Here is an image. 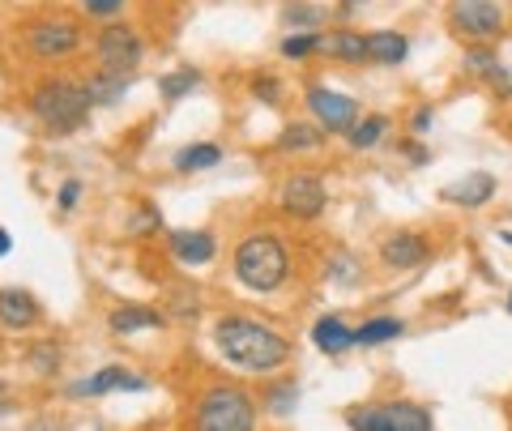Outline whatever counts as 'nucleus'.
<instances>
[{"instance_id":"1","label":"nucleus","mask_w":512,"mask_h":431,"mask_svg":"<svg viewBox=\"0 0 512 431\" xmlns=\"http://www.w3.org/2000/svg\"><path fill=\"white\" fill-rule=\"evenodd\" d=\"M214 346H218V355L227 359L231 367H239V372H248V376H274L295 355V346L286 342L282 333H274L265 321L244 316V312L218 316Z\"/></svg>"},{"instance_id":"2","label":"nucleus","mask_w":512,"mask_h":431,"mask_svg":"<svg viewBox=\"0 0 512 431\" xmlns=\"http://www.w3.org/2000/svg\"><path fill=\"white\" fill-rule=\"evenodd\" d=\"M90 94L82 82H69V77H47L30 90V116L52 137H69V133H82L90 124Z\"/></svg>"},{"instance_id":"3","label":"nucleus","mask_w":512,"mask_h":431,"mask_svg":"<svg viewBox=\"0 0 512 431\" xmlns=\"http://www.w3.org/2000/svg\"><path fill=\"white\" fill-rule=\"evenodd\" d=\"M231 269L239 286H248V291L256 295H269L278 291V286L286 282V274H291V257H286V244L278 235H244L231 252Z\"/></svg>"},{"instance_id":"4","label":"nucleus","mask_w":512,"mask_h":431,"mask_svg":"<svg viewBox=\"0 0 512 431\" xmlns=\"http://www.w3.org/2000/svg\"><path fill=\"white\" fill-rule=\"evenodd\" d=\"M188 431H256V406L248 389L239 385L201 389L188 414Z\"/></svg>"},{"instance_id":"5","label":"nucleus","mask_w":512,"mask_h":431,"mask_svg":"<svg viewBox=\"0 0 512 431\" xmlns=\"http://www.w3.org/2000/svg\"><path fill=\"white\" fill-rule=\"evenodd\" d=\"M350 431H431V410L414 402H367L346 410Z\"/></svg>"},{"instance_id":"6","label":"nucleus","mask_w":512,"mask_h":431,"mask_svg":"<svg viewBox=\"0 0 512 431\" xmlns=\"http://www.w3.org/2000/svg\"><path fill=\"white\" fill-rule=\"evenodd\" d=\"M500 0H448V30L466 43H495L504 35Z\"/></svg>"},{"instance_id":"7","label":"nucleus","mask_w":512,"mask_h":431,"mask_svg":"<svg viewBox=\"0 0 512 431\" xmlns=\"http://www.w3.org/2000/svg\"><path fill=\"white\" fill-rule=\"evenodd\" d=\"M94 56L103 69H120V73H137L146 60V39L137 35L133 22H107L94 35Z\"/></svg>"},{"instance_id":"8","label":"nucleus","mask_w":512,"mask_h":431,"mask_svg":"<svg viewBox=\"0 0 512 431\" xmlns=\"http://www.w3.org/2000/svg\"><path fill=\"white\" fill-rule=\"evenodd\" d=\"M303 103H308V116H312L329 137H346L350 124L363 116V111H359V99L329 90L325 82H308V86H303Z\"/></svg>"},{"instance_id":"9","label":"nucleus","mask_w":512,"mask_h":431,"mask_svg":"<svg viewBox=\"0 0 512 431\" xmlns=\"http://www.w3.org/2000/svg\"><path fill=\"white\" fill-rule=\"evenodd\" d=\"M82 47V30L69 18H39L26 26V52L35 60H69Z\"/></svg>"},{"instance_id":"10","label":"nucleus","mask_w":512,"mask_h":431,"mask_svg":"<svg viewBox=\"0 0 512 431\" xmlns=\"http://www.w3.org/2000/svg\"><path fill=\"white\" fill-rule=\"evenodd\" d=\"M278 205L291 218H299V222H312V218H320L325 214V205H329V188H325V180H320L316 171H291L282 180V188H278Z\"/></svg>"},{"instance_id":"11","label":"nucleus","mask_w":512,"mask_h":431,"mask_svg":"<svg viewBox=\"0 0 512 431\" xmlns=\"http://www.w3.org/2000/svg\"><path fill=\"white\" fill-rule=\"evenodd\" d=\"M495 193H500V180H495L491 171H470V175H461V180L444 184L440 201L444 205H461V210H483V205L495 201Z\"/></svg>"},{"instance_id":"12","label":"nucleus","mask_w":512,"mask_h":431,"mask_svg":"<svg viewBox=\"0 0 512 431\" xmlns=\"http://www.w3.org/2000/svg\"><path fill=\"white\" fill-rule=\"evenodd\" d=\"M146 389V380L133 376L128 367L111 363V367H99L94 376H82L69 385V397H107V393H141Z\"/></svg>"},{"instance_id":"13","label":"nucleus","mask_w":512,"mask_h":431,"mask_svg":"<svg viewBox=\"0 0 512 431\" xmlns=\"http://www.w3.org/2000/svg\"><path fill=\"white\" fill-rule=\"evenodd\" d=\"M380 261L389 269H419L431 261V244L419 231H393L380 239Z\"/></svg>"},{"instance_id":"14","label":"nucleus","mask_w":512,"mask_h":431,"mask_svg":"<svg viewBox=\"0 0 512 431\" xmlns=\"http://www.w3.org/2000/svg\"><path fill=\"white\" fill-rule=\"evenodd\" d=\"M39 316H43V308L26 286H0V329L22 333L30 325H39Z\"/></svg>"},{"instance_id":"15","label":"nucleus","mask_w":512,"mask_h":431,"mask_svg":"<svg viewBox=\"0 0 512 431\" xmlns=\"http://www.w3.org/2000/svg\"><path fill=\"white\" fill-rule=\"evenodd\" d=\"M171 321L167 312L158 308H146V303H120V308L107 312V329L116 338H128V333H146V329H163Z\"/></svg>"},{"instance_id":"16","label":"nucleus","mask_w":512,"mask_h":431,"mask_svg":"<svg viewBox=\"0 0 512 431\" xmlns=\"http://www.w3.org/2000/svg\"><path fill=\"white\" fill-rule=\"evenodd\" d=\"M167 244H171V257L180 261V265H210L218 257V239L210 231H201V227L171 231Z\"/></svg>"},{"instance_id":"17","label":"nucleus","mask_w":512,"mask_h":431,"mask_svg":"<svg viewBox=\"0 0 512 431\" xmlns=\"http://www.w3.org/2000/svg\"><path fill=\"white\" fill-rule=\"evenodd\" d=\"M82 86H86V94H90L94 107H116V103H124L128 86H133V73H120V69H103V65H99Z\"/></svg>"},{"instance_id":"18","label":"nucleus","mask_w":512,"mask_h":431,"mask_svg":"<svg viewBox=\"0 0 512 431\" xmlns=\"http://www.w3.org/2000/svg\"><path fill=\"white\" fill-rule=\"evenodd\" d=\"M406 56H410V35H402V30H372L367 35V60L372 65L397 69L406 65Z\"/></svg>"},{"instance_id":"19","label":"nucleus","mask_w":512,"mask_h":431,"mask_svg":"<svg viewBox=\"0 0 512 431\" xmlns=\"http://www.w3.org/2000/svg\"><path fill=\"white\" fill-rule=\"evenodd\" d=\"M312 346L320 350V355L338 359V355H346V350L359 346V342H355V329H350L342 316H320V321L312 325Z\"/></svg>"},{"instance_id":"20","label":"nucleus","mask_w":512,"mask_h":431,"mask_svg":"<svg viewBox=\"0 0 512 431\" xmlns=\"http://www.w3.org/2000/svg\"><path fill=\"white\" fill-rule=\"evenodd\" d=\"M320 52H325L329 60H338V65H372V60H367V35H359V30H346V26L329 30Z\"/></svg>"},{"instance_id":"21","label":"nucleus","mask_w":512,"mask_h":431,"mask_svg":"<svg viewBox=\"0 0 512 431\" xmlns=\"http://www.w3.org/2000/svg\"><path fill=\"white\" fill-rule=\"evenodd\" d=\"M325 137H329V133L320 129L316 120H291V124H286V129L278 133L274 146H278V150L299 154V150H320V146H325Z\"/></svg>"},{"instance_id":"22","label":"nucleus","mask_w":512,"mask_h":431,"mask_svg":"<svg viewBox=\"0 0 512 431\" xmlns=\"http://www.w3.org/2000/svg\"><path fill=\"white\" fill-rule=\"evenodd\" d=\"M222 163V146H214V141H197V146H184V150H175L171 158V167L180 171V175H192V171H210Z\"/></svg>"},{"instance_id":"23","label":"nucleus","mask_w":512,"mask_h":431,"mask_svg":"<svg viewBox=\"0 0 512 431\" xmlns=\"http://www.w3.org/2000/svg\"><path fill=\"white\" fill-rule=\"evenodd\" d=\"M500 65L504 60L495 52V43H466V52H461V69H466V77H474V82H487Z\"/></svg>"},{"instance_id":"24","label":"nucleus","mask_w":512,"mask_h":431,"mask_svg":"<svg viewBox=\"0 0 512 431\" xmlns=\"http://www.w3.org/2000/svg\"><path fill=\"white\" fill-rule=\"evenodd\" d=\"M384 133H389V116L372 111V116H359L346 129V146L350 150H372V146H380V141H384Z\"/></svg>"},{"instance_id":"25","label":"nucleus","mask_w":512,"mask_h":431,"mask_svg":"<svg viewBox=\"0 0 512 431\" xmlns=\"http://www.w3.org/2000/svg\"><path fill=\"white\" fill-rule=\"evenodd\" d=\"M406 333V321H397V316H372V321H363L355 329V342L359 346H384V342H397Z\"/></svg>"},{"instance_id":"26","label":"nucleus","mask_w":512,"mask_h":431,"mask_svg":"<svg viewBox=\"0 0 512 431\" xmlns=\"http://www.w3.org/2000/svg\"><path fill=\"white\" fill-rule=\"evenodd\" d=\"M197 86H201V69H192V65H180V69L158 77V94H163V103H180L184 94H192Z\"/></svg>"},{"instance_id":"27","label":"nucleus","mask_w":512,"mask_h":431,"mask_svg":"<svg viewBox=\"0 0 512 431\" xmlns=\"http://www.w3.org/2000/svg\"><path fill=\"white\" fill-rule=\"evenodd\" d=\"M163 231V214H158L154 201H137L133 214L124 218V235L128 239H146V235H158Z\"/></svg>"},{"instance_id":"28","label":"nucleus","mask_w":512,"mask_h":431,"mask_svg":"<svg viewBox=\"0 0 512 431\" xmlns=\"http://www.w3.org/2000/svg\"><path fill=\"white\" fill-rule=\"evenodd\" d=\"M320 47H325V35H320V30H291V35L278 43V52L286 60H312Z\"/></svg>"},{"instance_id":"29","label":"nucleus","mask_w":512,"mask_h":431,"mask_svg":"<svg viewBox=\"0 0 512 431\" xmlns=\"http://www.w3.org/2000/svg\"><path fill=\"white\" fill-rule=\"evenodd\" d=\"M282 22L291 30H320V22H325V9L312 5V0H291V5H282Z\"/></svg>"},{"instance_id":"30","label":"nucleus","mask_w":512,"mask_h":431,"mask_svg":"<svg viewBox=\"0 0 512 431\" xmlns=\"http://www.w3.org/2000/svg\"><path fill=\"white\" fill-rule=\"evenodd\" d=\"M60 359H64V346L60 342H35L26 350V363L35 376H56L60 372Z\"/></svg>"},{"instance_id":"31","label":"nucleus","mask_w":512,"mask_h":431,"mask_svg":"<svg viewBox=\"0 0 512 431\" xmlns=\"http://www.w3.org/2000/svg\"><path fill=\"white\" fill-rule=\"evenodd\" d=\"M167 316H171V321H197V316H201V295L192 291V286H188V291H184V286H180V291H171L167 295Z\"/></svg>"},{"instance_id":"32","label":"nucleus","mask_w":512,"mask_h":431,"mask_svg":"<svg viewBox=\"0 0 512 431\" xmlns=\"http://www.w3.org/2000/svg\"><path fill=\"white\" fill-rule=\"evenodd\" d=\"M252 99L265 103V107H278L282 103V82H278L274 73H256L252 77Z\"/></svg>"},{"instance_id":"33","label":"nucleus","mask_w":512,"mask_h":431,"mask_svg":"<svg viewBox=\"0 0 512 431\" xmlns=\"http://www.w3.org/2000/svg\"><path fill=\"white\" fill-rule=\"evenodd\" d=\"M295 402H299V385H274L265 393V406L278 414V419H286V414L295 410Z\"/></svg>"},{"instance_id":"34","label":"nucleus","mask_w":512,"mask_h":431,"mask_svg":"<svg viewBox=\"0 0 512 431\" xmlns=\"http://www.w3.org/2000/svg\"><path fill=\"white\" fill-rule=\"evenodd\" d=\"M82 180H77V175H69V180H64L60 188H56V205H60V210L64 214H69V210H77V201H82Z\"/></svg>"},{"instance_id":"35","label":"nucleus","mask_w":512,"mask_h":431,"mask_svg":"<svg viewBox=\"0 0 512 431\" xmlns=\"http://www.w3.org/2000/svg\"><path fill=\"white\" fill-rule=\"evenodd\" d=\"M355 278H359V261L338 252V257L329 261V282H355Z\"/></svg>"},{"instance_id":"36","label":"nucleus","mask_w":512,"mask_h":431,"mask_svg":"<svg viewBox=\"0 0 512 431\" xmlns=\"http://www.w3.org/2000/svg\"><path fill=\"white\" fill-rule=\"evenodd\" d=\"M397 150L406 154V163H410V167H427V163H431V150L423 146L419 137H406V141H402V146H397Z\"/></svg>"},{"instance_id":"37","label":"nucleus","mask_w":512,"mask_h":431,"mask_svg":"<svg viewBox=\"0 0 512 431\" xmlns=\"http://www.w3.org/2000/svg\"><path fill=\"white\" fill-rule=\"evenodd\" d=\"M124 5L128 0H82V9L90 13V18H120Z\"/></svg>"},{"instance_id":"38","label":"nucleus","mask_w":512,"mask_h":431,"mask_svg":"<svg viewBox=\"0 0 512 431\" xmlns=\"http://www.w3.org/2000/svg\"><path fill=\"white\" fill-rule=\"evenodd\" d=\"M483 86H491L495 99H512V69H508V65H500V69H495V73L487 77Z\"/></svg>"},{"instance_id":"39","label":"nucleus","mask_w":512,"mask_h":431,"mask_svg":"<svg viewBox=\"0 0 512 431\" xmlns=\"http://www.w3.org/2000/svg\"><path fill=\"white\" fill-rule=\"evenodd\" d=\"M431 124H436V111L431 107H414L410 111V137H427Z\"/></svg>"},{"instance_id":"40","label":"nucleus","mask_w":512,"mask_h":431,"mask_svg":"<svg viewBox=\"0 0 512 431\" xmlns=\"http://www.w3.org/2000/svg\"><path fill=\"white\" fill-rule=\"evenodd\" d=\"M9 410H13V389L5 385V380H0V419H5Z\"/></svg>"},{"instance_id":"41","label":"nucleus","mask_w":512,"mask_h":431,"mask_svg":"<svg viewBox=\"0 0 512 431\" xmlns=\"http://www.w3.org/2000/svg\"><path fill=\"white\" fill-rule=\"evenodd\" d=\"M26 431H60V423L56 419H30Z\"/></svg>"},{"instance_id":"42","label":"nucleus","mask_w":512,"mask_h":431,"mask_svg":"<svg viewBox=\"0 0 512 431\" xmlns=\"http://www.w3.org/2000/svg\"><path fill=\"white\" fill-rule=\"evenodd\" d=\"M9 252H13V235H9L5 227H0V261H5V257H9Z\"/></svg>"},{"instance_id":"43","label":"nucleus","mask_w":512,"mask_h":431,"mask_svg":"<svg viewBox=\"0 0 512 431\" xmlns=\"http://www.w3.org/2000/svg\"><path fill=\"white\" fill-rule=\"evenodd\" d=\"M355 5H367V0H342V13H350Z\"/></svg>"},{"instance_id":"44","label":"nucleus","mask_w":512,"mask_h":431,"mask_svg":"<svg viewBox=\"0 0 512 431\" xmlns=\"http://www.w3.org/2000/svg\"><path fill=\"white\" fill-rule=\"evenodd\" d=\"M500 239H504V244H508V248H512V231H500Z\"/></svg>"},{"instance_id":"45","label":"nucleus","mask_w":512,"mask_h":431,"mask_svg":"<svg viewBox=\"0 0 512 431\" xmlns=\"http://www.w3.org/2000/svg\"><path fill=\"white\" fill-rule=\"evenodd\" d=\"M508 312H512V295H508Z\"/></svg>"}]
</instances>
